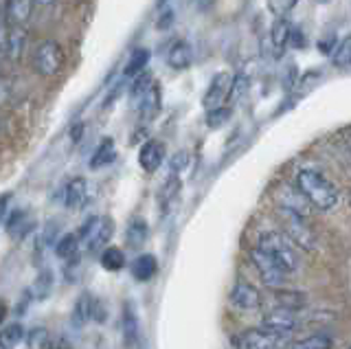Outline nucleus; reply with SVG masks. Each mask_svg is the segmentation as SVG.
I'll return each mask as SVG.
<instances>
[{
  "instance_id": "12",
  "label": "nucleus",
  "mask_w": 351,
  "mask_h": 349,
  "mask_svg": "<svg viewBox=\"0 0 351 349\" xmlns=\"http://www.w3.org/2000/svg\"><path fill=\"white\" fill-rule=\"evenodd\" d=\"M165 160V145L160 141H147L143 143L141 152H138V165L145 169L147 173H154Z\"/></svg>"
},
{
  "instance_id": "39",
  "label": "nucleus",
  "mask_w": 351,
  "mask_h": 349,
  "mask_svg": "<svg viewBox=\"0 0 351 349\" xmlns=\"http://www.w3.org/2000/svg\"><path fill=\"white\" fill-rule=\"evenodd\" d=\"M186 158H189V154H186V152H180V154H176V158L171 160V173L182 169L186 165Z\"/></svg>"
},
{
  "instance_id": "14",
  "label": "nucleus",
  "mask_w": 351,
  "mask_h": 349,
  "mask_svg": "<svg viewBox=\"0 0 351 349\" xmlns=\"http://www.w3.org/2000/svg\"><path fill=\"white\" fill-rule=\"evenodd\" d=\"M86 198H88V180L77 176L73 180H69L64 189V204L69 206V209H82L86 204Z\"/></svg>"
},
{
  "instance_id": "34",
  "label": "nucleus",
  "mask_w": 351,
  "mask_h": 349,
  "mask_svg": "<svg viewBox=\"0 0 351 349\" xmlns=\"http://www.w3.org/2000/svg\"><path fill=\"white\" fill-rule=\"evenodd\" d=\"M22 338H27V334H25V327H22L20 323H11L3 330V345H7V347L18 345Z\"/></svg>"
},
{
  "instance_id": "7",
  "label": "nucleus",
  "mask_w": 351,
  "mask_h": 349,
  "mask_svg": "<svg viewBox=\"0 0 351 349\" xmlns=\"http://www.w3.org/2000/svg\"><path fill=\"white\" fill-rule=\"evenodd\" d=\"M250 259H252V264H255L261 281L266 283L268 288H281L285 283V277H288V275H285V272L277 264H274V261L266 253H263L259 246L250 250Z\"/></svg>"
},
{
  "instance_id": "35",
  "label": "nucleus",
  "mask_w": 351,
  "mask_h": 349,
  "mask_svg": "<svg viewBox=\"0 0 351 349\" xmlns=\"http://www.w3.org/2000/svg\"><path fill=\"white\" fill-rule=\"evenodd\" d=\"M228 117H230V108H219V110L206 112V125L208 128H219Z\"/></svg>"
},
{
  "instance_id": "8",
  "label": "nucleus",
  "mask_w": 351,
  "mask_h": 349,
  "mask_svg": "<svg viewBox=\"0 0 351 349\" xmlns=\"http://www.w3.org/2000/svg\"><path fill=\"white\" fill-rule=\"evenodd\" d=\"M281 338L279 334H272L263 327H257V330H246L239 336H235V347L237 349H279Z\"/></svg>"
},
{
  "instance_id": "17",
  "label": "nucleus",
  "mask_w": 351,
  "mask_h": 349,
  "mask_svg": "<svg viewBox=\"0 0 351 349\" xmlns=\"http://www.w3.org/2000/svg\"><path fill=\"white\" fill-rule=\"evenodd\" d=\"M5 226L11 237H25L27 233H31V228H36V222L31 220L27 211H11L9 217H5Z\"/></svg>"
},
{
  "instance_id": "10",
  "label": "nucleus",
  "mask_w": 351,
  "mask_h": 349,
  "mask_svg": "<svg viewBox=\"0 0 351 349\" xmlns=\"http://www.w3.org/2000/svg\"><path fill=\"white\" fill-rule=\"evenodd\" d=\"M33 0H3V23L9 27H27L33 16Z\"/></svg>"
},
{
  "instance_id": "15",
  "label": "nucleus",
  "mask_w": 351,
  "mask_h": 349,
  "mask_svg": "<svg viewBox=\"0 0 351 349\" xmlns=\"http://www.w3.org/2000/svg\"><path fill=\"white\" fill-rule=\"evenodd\" d=\"M292 25L288 23L285 18H274V23L270 27V42H272V49H274V56L281 58L285 47L290 45V36H292Z\"/></svg>"
},
{
  "instance_id": "28",
  "label": "nucleus",
  "mask_w": 351,
  "mask_h": 349,
  "mask_svg": "<svg viewBox=\"0 0 351 349\" xmlns=\"http://www.w3.org/2000/svg\"><path fill=\"white\" fill-rule=\"evenodd\" d=\"M154 84H156V82L152 80V75H149V73H141L138 77H136L134 82H132V88H130V99H132V104L138 106L141 99L147 95V91L152 88Z\"/></svg>"
},
{
  "instance_id": "42",
  "label": "nucleus",
  "mask_w": 351,
  "mask_h": 349,
  "mask_svg": "<svg viewBox=\"0 0 351 349\" xmlns=\"http://www.w3.org/2000/svg\"><path fill=\"white\" fill-rule=\"evenodd\" d=\"M349 204H351V193H349Z\"/></svg>"
},
{
  "instance_id": "6",
  "label": "nucleus",
  "mask_w": 351,
  "mask_h": 349,
  "mask_svg": "<svg viewBox=\"0 0 351 349\" xmlns=\"http://www.w3.org/2000/svg\"><path fill=\"white\" fill-rule=\"evenodd\" d=\"M29 47L27 27H9L3 23V58L7 62H20Z\"/></svg>"
},
{
  "instance_id": "16",
  "label": "nucleus",
  "mask_w": 351,
  "mask_h": 349,
  "mask_svg": "<svg viewBox=\"0 0 351 349\" xmlns=\"http://www.w3.org/2000/svg\"><path fill=\"white\" fill-rule=\"evenodd\" d=\"M123 341L128 349H136L141 341V330H138V314L132 308V303L125 305L123 310Z\"/></svg>"
},
{
  "instance_id": "29",
  "label": "nucleus",
  "mask_w": 351,
  "mask_h": 349,
  "mask_svg": "<svg viewBox=\"0 0 351 349\" xmlns=\"http://www.w3.org/2000/svg\"><path fill=\"white\" fill-rule=\"evenodd\" d=\"M29 349H53V336L47 327H33L27 334Z\"/></svg>"
},
{
  "instance_id": "43",
  "label": "nucleus",
  "mask_w": 351,
  "mask_h": 349,
  "mask_svg": "<svg viewBox=\"0 0 351 349\" xmlns=\"http://www.w3.org/2000/svg\"><path fill=\"white\" fill-rule=\"evenodd\" d=\"M3 349H9V347H7V345H3Z\"/></svg>"
},
{
  "instance_id": "41",
  "label": "nucleus",
  "mask_w": 351,
  "mask_h": 349,
  "mask_svg": "<svg viewBox=\"0 0 351 349\" xmlns=\"http://www.w3.org/2000/svg\"><path fill=\"white\" fill-rule=\"evenodd\" d=\"M316 3H321V5H327V3H332V0H316Z\"/></svg>"
},
{
  "instance_id": "26",
  "label": "nucleus",
  "mask_w": 351,
  "mask_h": 349,
  "mask_svg": "<svg viewBox=\"0 0 351 349\" xmlns=\"http://www.w3.org/2000/svg\"><path fill=\"white\" fill-rule=\"evenodd\" d=\"M332 347H334V338L329 334H312L292 343L290 349H332Z\"/></svg>"
},
{
  "instance_id": "36",
  "label": "nucleus",
  "mask_w": 351,
  "mask_h": 349,
  "mask_svg": "<svg viewBox=\"0 0 351 349\" xmlns=\"http://www.w3.org/2000/svg\"><path fill=\"white\" fill-rule=\"evenodd\" d=\"M248 91V77L246 75H235V82H233V93H230V101L239 99L241 95Z\"/></svg>"
},
{
  "instance_id": "40",
  "label": "nucleus",
  "mask_w": 351,
  "mask_h": 349,
  "mask_svg": "<svg viewBox=\"0 0 351 349\" xmlns=\"http://www.w3.org/2000/svg\"><path fill=\"white\" fill-rule=\"evenodd\" d=\"M33 3H36L38 7H53L58 0H33Z\"/></svg>"
},
{
  "instance_id": "3",
  "label": "nucleus",
  "mask_w": 351,
  "mask_h": 349,
  "mask_svg": "<svg viewBox=\"0 0 351 349\" xmlns=\"http://www.w3.org/2000/svg\"><path fill=\"white\" fill-rule=\"evenodd\" d=\"M64 62H66V53L58 40H51V38L42 40L40 45L33 49L31 67L40 77L49 80V77H55V75H60L64 69Z\"/></svg>"
},
{
  "instance_id": "25",
  "label": "nucleus",
  "mask_w": 351,
  "mask_h": 349,
  "mask_svg": "<svg viewBox=\"0 0 351 349\" xmlns=\"http://www.w3.org/2000/svg\"><path fill=\"white\" fill-rule=\"evenodd\" d=\"M80 253V235L77 233H69L64 235L58 244H55V255L60 259H66V261H73Z\"/></svg>"
},
{
  "instance_id": "1",
  "label": "nucleus",
  "mask_w": 351,
  "mask_h": 349,
  "mask_svg": "<svg viewBox=\"0 0 351 349\" xmlns=\"http://www.w3.org/2000/svg\"><path fill=\"white\" fill-rule=\"evenodd\" d=\"M296 187L307 198V202L321 211H332L338 204L336 187L316 169H301L296 173Z\"/></svg>"
},
{
  "instance_id": "22",
  "label": "nucleus",
  "mask_w": 351,
  "mask_h": 349,
  "mask_svg": "<svg viewBox=\"0 0 351 349\" xmlns=\"http://www.w3.org/2000/svg\"><path fill=\"white\" fill-rule=\"evenodd\" d=\"M158 272V259L154 255H141L134 264H132V275L138 281H149Z\"/></svg>"
},
{
  "instance_id": "31",
  "label": "nucleus",
  "mask_w": 351,
  "mask_h": 349,
  "mask_svg": "<svg viewBox=\"0 0 351 349\" xmlns=\"http://www.w3.org/2000/svg\"><path fill=\"white\" fill-rule=\"evenodd\" d=\"M332 62L336 64V67H340V69L349 67V64H351V36L338 42L336 51L332 53Z\"/></svg>"
},
{
  "instance_id": "9",
  "label": "nucleus",
  "mask_w": 351,
  "mask_h": 349,
  "mask_svg": "<svg viewBox=\"0 0 351 349\" xmlns=\"http://www.w3.org/2000/svg\"><path fill=\"white\" fill-rule=\"evenodd\" d=\"M296 325H299V319H296V314L290 312V310H272L263 316L261 321V327L263 330H268L272 334H279V336H288L296 330Z\"/></svg>"
},
{
  "instance_id": "30",
  "label": "nucleus",
  "mask_w": 351,
  "mask_h": 349,
  "mask_svg": "<svg viewBox=\"0 0 351 349\" xmlns=\"http://www.w3.org/2000/svg\"><path fill=\"white\" fill-rule=\"evenodd\" d=\"M274 297H277V303H279L281 310L294 312V310H299V308H303V305H305V297H303V294H296V292L279 290L277 294H274Z\"/></svg>"
},
{
  "instance_id": "2",
  "label": "nucleus",
  "mask_w": 351,
  "mask_h": 349,
  "mask_svg": "<svg viewBox=\"0 0 351 349\" xmlns=\"http://www.w3.org/2000/svg\"><path fill=\"white\" fill-rule=\"evenodd\" d=\"M259 248L285 272V275H292V272H296L301 268L299 255H296L292 244L281 233H274V231L263 233L259 237Z\"/></svg>"
},
{
  "instance_id": "21",
  "label": "nucleus",
  "mask_w": 351,
  "mask_h": 349,
  "mask_svg": "<svg viewBox=\"0 0 351 349\" xmlns=\"http://www.w3.org/2000/svg\"><path fill=\"white\" fill-rule=\"evenodd\" d=\"M147 235H149V228L145 224L143 217H134L130 224H128V231H125V242L132 248H141L143 244L147 242Z\"/></svg>"
},
{
  "instance_id": "37",
  "label": "nucleus",
  "mask_w": 351,
  "mask_h": 349,
  "mask_svg": "<svg viewBox=\"0 0 351 349\" xmlns=\"http://www.w3.org/2000/svg\"><path fill=\"white\" fill-rule=\"evenodd\" d=\"M173 18H176L173 9H165V12L160 14V18H158L156 27H158V29H167V27H169V25L173 23Z\"/></svg>"
},
{
  "instance_id": "13",
  "label": "nucleus",
  "mask_w": 351,
  "mask_h": 349,
  "mask_svg": "<svg viewBox=\"0 0 351 349\" xmlns=\"http://www.w3.org/2000/svg\"><path fill=\"white\" fill-rule=\"evenodd\" d=\"M193 62V49L186 40L173 42L171 49L167 51V64L173 71H184L189 69Z\"/></svg>"
},
{
  "instance_id": "24",
  "label": "nucleus",
  "mask_w": 351,
  "mask_h": 349,
  "mask_svg": "<svg viewBox=\"0 0 351 349\" xmlns=\"http://www.w3.org/2000/svg\"><path fill=\"white\" fill-rule=\"evenodd\" d=\"M149 62V51L147 49H134L132 51V56L125 64V71L123 75L125 77H138L141 73H145V67Z\"/></svg>"
},
{
  "instance_id": "45",
  "label": "nucleus",
  "mask_w": 351,
  "mask_h": 349,
  "mask_svg": "<svg viewBox=\"0 0 351 349\" xmlns=\"http://www.w3.org/2000/svg\"><path fill=\"white\" fill-rule=\"evenodd\" d=\"M349 349H351V347H349Z\"/></svg>"
},
{
  "instance_id": "19",
  "label": "nucleus",
  "mask_w": 351,
  "mask_h": 349,
  "mask_svg": "<svg viewBox=\"0 0 351 349\" xmlns=\"http://www.w3.org/2000/svg\"><path fill=\"white\" fill-rule=\"evenodd\" d=\"M160 101H162V95H160V86L154 84L152 88L147 91V95L143 97L141 104H138V112L141 117L145 119V121H149V119H154L158 112H160Z\"/></svg>"
},
{
  "instance_id": "11",
  "label": "nucleus",
  "mask_w": 351,
  "mask_h": 349,
  "mask_svg": "<svg viewBox=\"0 0 351 349\" xmlns=\"http://www.w3.org/2000/svg\"><path fill=\"white\" fill-rule=\"evenodd\" d=\"M261 292L248 281H239L235 283L233 292H230V303L239 310H257L261 305Z\"/></svg>"
},
{
  "instance_id": "5",
  "label": "nucleus",
  "mask_w": 351,
  "mask_h": 349,
  "mask_svg": "<svg viewBox=\"0 0 351 349\" xmlns=\"http://www.w3.org/2000/svg\"><path fill=\"white\" fill-rule=\"evenodd\" d=\"M233 82H235V75H230L226 71L215 75V77L211 80V86H208V91L202 97V106L206 108V112H213V110H219V108H226L224 104L230 101Z\"/></svg>"
},
{
  "instance_id": "38",
  "label": "nucleus",
  "mask_w": 351,
  "mask_h": 349,
  "mask_svg": "<svg viewBox=\"0 0 351 349\" xmlns=\"http://www.w3.org/2000/svg\"><path fill=\"white\" fill-rule=\"evenodd\" d=\"M290 47H296V49H303L305 47V36L301 29H292V36H290Z\"/></svg>"
},
{
  "instance_id": "18",
  "label": "nucleus",
  "mask_w": 351,
  "mask_h": 349,
  "mask_svg": "<svg viewBox=\"0 0 351 349\" xmlns=\"http://www.w3.org/2000/svg\"><path fill=\"white\" fill-rule=\"evenodd\" d=\"M95 305H97V299L93 297V294L82 292L80 299H77V303H75V310H73V323L84 325L90 319H95Z\"/></svg>"
},
{
  "instance_id": "33",
  "label": "nucleus",
  "mask_w": 351,
  "mask_h": 349,
  "mask_svg": "<svg viewBox=\"0 0 351 349\" xmlns=\"http://www.w3.org/2000/svg\"><path fill=\"white\" fill-rule=\"evenodd\" d=\"M51 288H53V275L51 272H42L36 279V283H33V294H36V299H47L51 294Z\"/></svg>"
},
{
  "instance_id": "4",
  "label": "nucleus",
  "mask_w": 351,
  "mask_h": 349,
  "mask_svg": "<svg viewBox=\"0 0 351 349\" xmlns=\"http://www.w3.org/2000/svg\"><path fill=\"white\" fill-rule=\"evenodd\" d=\"M279 213H281V222H283L285 233L290 235L292 242L299 248L310 250V253H312V250L316 248V237H314L312 226L307 224L305 215L290 211V209H281Z\"/></svg>"
},
{
  "instance_id": "23",
  "label": "nucleus",
  "mask_w": 351,
  "mask_h": 349,
  "mask_svg": "<svg viewBox=\"0 0 351 349\" xmlns=\"http://www.w3.org/2000/svg\"><path fill=\"white\" fill-rule=\"evenodd\" d=\"M117 158V147H114V141L112 139H104L99 147L95 149V154L90 158V169H99V167H106L110 165Z\"/></svg>"
},
{
  "instance_id": "32",
  "label": "nucleus",
  "mask_w": 351,
  "mask_h": 349,
  "mask_svg": "<svg viewBox=\"0 0 351 349\" xmlns=\"http://www.w3.org/2000/svg\"><path fill=\"white\" fill-rule=\"evenodd\" d=\"M266 5H268V12L274 18H285L296 5H299V0H266Z\"/></svg>"
},
{
  "instance_id": "44",
  "label": "nucleus",
  "mask_w": 351,
  "mask_h": 349,
  "mask_svg": "<svg viewBox=\"0 0 351 349\" xmlns=\"http://www.w3.org/2000/svg\"><path fill=\"white\" fill-rule=\"evenodd\" d=\"M193 3H200V0H193Z\"/></svg>"
},
{
  "instance_id": "27",
  "label": "nucleus",
  "mask_w": 351,
  "mask_h": 349,
  "mask_svg": "<svg viewBox=\"0 0 351 349\" xmlns=\"http://www.w3.org/2000/svg\"><path fill=\"white\" fill-rule=\"evenodd\" d=\"M101 266L110 272H117L125 266V253L117 246H108L101 253Z\"/></svg>"
},
{
  "instance_id": "20",
  "label": "nucleus",
  "mask_w": 351,
  "mask_h": 349,
  "mask_svg": "<svg viewBox=\"0 0 351 349\" xmlns=\"http://www.w3.org/2000/svg\"><path fill=\"white\" fill-rule=\"evenodd\" d=\"M112 233H114V224H112V220H110V217H101V220H99V226H97L95 235H93L90 239H88L86 248L90 250V253H97V250H104V246L110 242V237H112Z\"/></svg>"
}]
</instances>
